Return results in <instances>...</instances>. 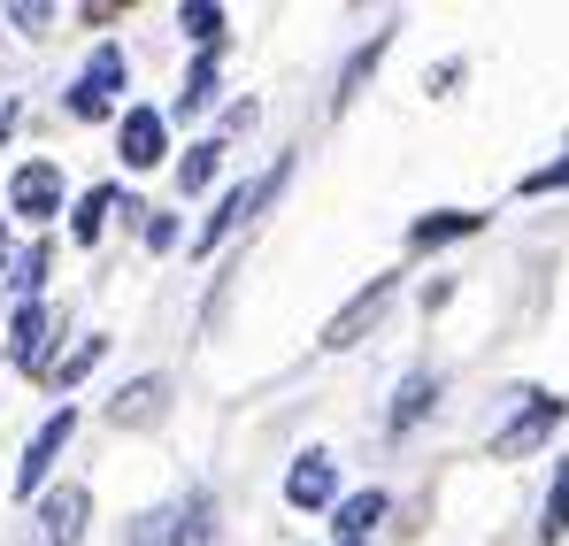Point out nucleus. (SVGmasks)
Here are the masks:
<instances>
[{
	"label": "nucleus",
	"instance_id": "f3484780",
	"mask_svg": "<svg viewBox=\"0 0 569 546\" xmlns=\"http://www.w3.org/2000/svg\"><path fill=\"white\" fill-rule=\"evenodd\" d=\"M178 31H186V39H200V54H216V39H223V8L192 0V8H178Z\"/></svg>",
	"mask_w": 569,
	"mask_h": 546
},
{
	"label": "nucleus",
	"instance_id": "4be33fe9",
	"mask_svg": "<svg viewBox=\"0 0 569 546\" xmlns=\"http://www.w3.org/2000/svg\"><path fill=\"white\" fill-rule=\"evenodd\" d=\"M378 54H385V31H378V39H370V47H362V54H355V62H347V78H339V108L355 100V86L370 78V62H378Z\"/></svg>",
	"mask_w": 569,
	"mask_h": 546
},
{
	"label": "nucleus",
	"instance_id": "dca6fc26",
	"mask_svg": "<svg viewBox=\"0 0 569 546\" xmlns=\"http://www.w3.org/2000/svg\"><path fill=\"white\" fill-rule=\"evenodd\" d=\"M569 532V455L555 461V485H547V516H539V546H555Z\"/></svg>",
	"mask_w": 569,
	"mask_h": 546
},
{
	"label": "nucleus",
	"instance_id": "393cba45",
	"mask_svg": "<svg viewBox=\"0 0 569 546\" xmlns=\"http://www.w3.org/2000/svg\"><path fill=\"white\" fill-rule=\"evenodd\" d=\"M147 247H154V255H162V247H178V224H170V216H154V224H147Z\"/></svg>",
	"mask_w": 569,
	"mask_h": 546
},
{
	"label": "nucleus",
	"instance_id": "f8f14e48",
	"mask_svg": "<svg viewBox=\"0 0 569 546\" xmlns=\"http://www.w3.org/2000/svg\"><path fill=\"white\" fill-rule=\"evenodd\" d=\"M39 347H47V308H39V300H23V308H16V324H8V363H16V369H39Z\"/></svg>",
	"mask_w": 569,
	"mask_h": 546
},
{
	"label": "nucleus",
	"instance_id": "4468645a",
	"mask_svg": "<svg viewBox=\"0 0 569 546\" xmlns=\"http://www.w3.org/2000/svg\"><path fill=\"white\" fill-rule=\"evenodd\" d=\"M485 216H470V208H439V216H423L416 231H408V247H447V239H470Z\"/></svg>",
	"mask_w": 569,
	"mask_h": 546
},
{
	"label": "nucleus",
	"instance_id": "7ed1b4c3",
	"mask_svg": "<svg viewBox=\"0 0 569 546\" xmlns=\"http://www.w3.org/2000/svg\"><path fill=\"white\" fill-rule=\"evenodd\" d=\"M86 485H62V493H47L39 500V516H31V539L23 546H78V532H86Z\"/></svg>",
	"mask_w": 569,
	"mask_h": 546
},
{
	"label": "nucleus",
	"instance_id": "2eb2a0df",
	"mask_svg": "<svg viewBox=\"0 0 569 546\" xmlns=\"http://www.w3.org/2000/svg\"><path fill=\"white\" fill-rule=\"evenodd\" d=\"M378 516H385V493L339 500V546H362V532H378Z\"/></svg>",
	"mask_w": 569,
	"mask_h": 546
},
{
	"label": "nucleus",
	"instance_id": "39448f33",
	"mask_svg": "<svg viewBox=\"0 0 569 546\" xmlns=\"http://www.w3.org/2000/svg\"><path fill=\"white\" fill-rule=\"evenodd\" d=\"M562 408H569V400H555V393H531V408H523L516 424H500V431H492V461L531 455V447H539V439H547V431L562 424Z\"/></svg>",
	"mask_w": 569,
	"mask_h": 546
},
{
	"label": "nucleus",
	"instance_id": "9b49d317",
	"mask_svg": "<svg viewBox=\"0 0 569 546\" xmlns=\"http://www.w3.org/2000/svg\"><path fill=\"white\" fill-rule=\"evenodd\" d=\"M116 147H123V162H131V170H154V162H162V116H154V108H123Z\"/></svg>",
	"mask_w": 569,
	"mask_h": 546
},
{
	"label": "nucleus",
	"instance_id": "1a4fd4ad",
	"mask_svg": "<svg viewBox=\"0 0 569 546\" xmlns=\"http://www.w3.org/2000/svg\"><path fill=\"white\" fill-rule=\"evenodd\" d=\"M8 208H16V216H54V208H62V170H54V162H23L16 185H8Z\"/></svg>",
	"mask_w": 569,
	"mask_h": 546
},
{
	"label": "nucleus",
	"instance_id": "6e6552de",
	"mask_svg": "<svg viewBox=\"0 0 569 546\" xmlns=\"http://www.w3.org/2000/svg\"><path fill=\"white\" fill-rule=\"evenodd\" d=\"M385 308H392V277H378L370 292H355V300H347V308H339V316L323 324V347H331V355H339V347H355V339H362V331L378 324Z\"/></svg>",
	"mask_w": 569,
	"mask_h": 546
},
{
	"label": "nucleus",
	"instance_id": "a878e982",
	"mask_svg": "<svg viewBox=\"0 0 569 546\" xmlns=\"http://www.w3.org/2000/svg\"><path fill=\"white\" fill-rule=\"evenodd\" d=\"M8 131H16V108H8V100H0V139H8Z\"/></svg>",
	"mask_w": 569,
	"mask_h": 546
},
{
	"label": "nucleus",
	"instance_id": "f03ea898",
	"mask_svg": "<svg viewBox=\"0 0 569 546\" xmlns=\"http://www.w3.org/2000/svg\"><path fill=\"white\" fill-rule=\"evenodd\" d=\"M284 178H292V155H278V170H262L254 185H239V192H223V208H216V216L200 224V239H192V255H216V239H231V231H239L247 216H262V208H270V200L284 192Z\"/></svg>",
	"mask_w": 569,
	"mask_h": 546
},
{
	"label": "nucleus",
	"instance_id": "9d476101",
	"mask_svg": "<svg viewBox=\"0 0 569 546\" xmlns=\"http://www.w3.org/2000/svg\"><path fill=\"white\" fill-rule=\"evenodd\" d=\"M331 493H339L331 455H300L292 461V477H284V500H292V508H331Z\"/></svg>",
	"mask_w": 569,
	"mask_h": 546
},
{
	"label": "nucleus",
	"instance_id": "f257e3e1",
	"mask_svg": "<svg viewBox=\"0 0 569 546\" xmlns=\"http://www.w3.org/2000/svg\"><path fill=\"white\" fill-rule=\"evenodd\" d=\"M131 546H216V500L208 493H178L170 508L131 524Z\"/></svg>",
	"mask_w": 569,
	"mask_h": 546
},
{
	"label": "nucleus",
	"instance_id": "aec40b11",
	"mask_svg": "<svg viewBox=\"0 0 569 546\" xmlns=\"http://www.w3.org/2000/svg\"><path fill=\"white\" fill-rule=\"evenodd\" d=\"M100 347H108V339H78V347H70V355L54 363V385H78V377L100 363Z\"/></svg>",
	"mask_w": 569,
	"mask_h": 546
},
{
	"label": "nucleus",
	"instance_id": "412c9836",
	"mask_svg": "<svg viewBox=\"0 0 569 546\" xmlns=\"http://www.w3.org/2000/svg\"><path fill=\"white\" fill-rule=\"evenodd\" d=\"M208 92H216V54H200V62H192V78H186V92H178V108H208Z\"/></svg>",
	"mask_w": 569,
	"mask_h": 546
},
{
	"label": "nucleus",
	"instance_id": "5701e85b",
	"mask_svg": "<svg viewBox=\"0 0 569 546\" xmlns=\"http://www.w3.org/2000/svg\"><path fill=\"white\" fill-rule=\"evenodd\" d=\"M39 277H47V247H23V255H16V277H8V285H16V292H39Z\"/></svg>",
	"mask_w": 569,
	"mask_h": 546
},
{
	"label": "nucleus",
	"instance_id": "a211bd4d",
	"mask_svg": "<svg viewBox=\"0 0 569 546\" xmlns=\"http://www.w3.org/2000/svg\"><path fill=\"white\" fill-rule=\"evenodd\" d=\"M216 162H223V147H216V139H200V147H192L186 162H178V192H208Z\"/></svg>",
	"mask_w": 569,
	"mask_h": 546
},
{
	"label": "nucleus",
	"instance_id": "423d86ee",
	"mask_svg": "<svg viewBox=\"0 0 569 546\" xmlns=\"http://www.w3.org/2000/svg\"><path fill=\"white\" fill-rule=\"evenodd\" d=\"M70 431H78V408L62 400V408L39 424V439L23 447V461H16V493H39V485H47V469H54V455L70 447Z\"/></svg>",
	"mask_w": 569,
	"mask_h": 546
},
{
	"label": "nucleus",
	"instance_id": "20e7f679",
	"mask_svg": "<svg viewBox=\"0 0 569 546\" xmlns=\"http://www.w3.org/2000/svg\"><path fill=\"white\" fill-rule=\"evenodd\" d=\"M116 92H123V47H93V62H86V78L70 86V116H108L116 108Z\"/></svg>",
	"mask_w": 569,
	"mask_h": 546
},
{
	"label": "nucleus",
	"instance_id": "b1692460",
	"mask_svg": "<svg viewBox=\"0 0 569 546\" xmlns=\"http://www.w3.org/2000/svg\"><path fill=\"white\" fill-rule=\"evenodd\" d=\"M47 16H54V8H39V0H23V8H8V23H16V31H39Z\"/></svg>",
	"mask_w": 569,
	"mask_h": 546
},
{
	"label": "nucleus",
	"instance_id": "6ab92c4d",
	"mask_svg": "<svg viewBox=\"0 0 569 546\" xmlns=\"http://www.w3.org/2000/svg\"><path fill=\"white\" fill-rule=\"evenodd\" d=\"M108 208H116V192H108V185H100V192H86V200H78V216H70V231H78V239H100Z\"/></svg>",
	"mask_w": 569,
	"mask_h": 546
},
{
	"label": "nucleus",
	"instance_id": "ddd939ff",
	"mask_svg": "<svg viewBox=\"0 0 569 546\" xmlns=\"http://www.w3.org/2000/svg\"><path fill=\"white\" fill-rule=\"evenodd\" d=\"M431 400H439V377H431V369H416V377L400 385V400H392V416H385V424H392V431H416V424L431 416Z\"/></svg>",
	"mask_w": 569,
	"mask_h": 546
},
{
	"label": "nucleus",
	"instance_id": "0eeeda50",
	"mask_svg": "<svg viewBox=\"0 0 569 546\" xmlns=\"http://www.w3.org/2000/svg\"><path fill=\"white\" fill-rule=\"evenodd\" d=\"M162 408H170V377H131L108 400V424L116 431H147V424H162Z\"/></svg>",
	"mask_w": 569,
	"mask_h": 546
}]
</instances>
